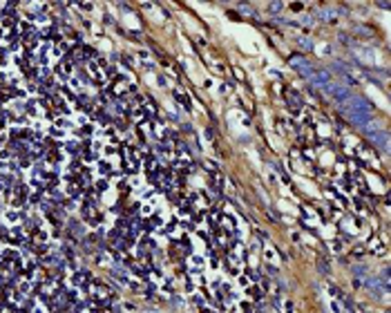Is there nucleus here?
<instances>
[{
    "instance_id": "nucleus-5",
    "label": "nucleus",
    "mask_w": 391,
    "mask_h": 313,
    "mask_svg": "<svg viewBox=\"0 0 391 313\" xmlns=\"http://www.w3.org/2000/svg\"><path fill=\"white\" fill-rule=\"evenodd\" d=\"M266 257H268L270 262H275V250H273V248H266Z\"/></svg>"
},
{
    "instance_id": "nucleus-1",
    "label": "nucleus",
    "mask_w": 391,
    "mask_h": 313,
    "mask_svg": "<svg viewBox=\"0 0 391 313\" xmlns=\"http://www.w3.org/2000/svg\"><path fill=\"white\" fill-rule=\"evenodd\" d=\"M340 112H342L349 121H353L356 125L364 128V130H369L373 125V121H376L373 119L371 105H369L364 99H358V97H353V94L344 103H340Z\"/></svg>"
},
{
    "instance_id": "nucleus-2",
    "label": "nucleus",
    "mask_w": 391,
    "mask_h": 313,
    "mask_svg": "<svg viewBox=\"0 0 391 313\" xmlns=\"http://www.w3.org/2000/svg\"><path fill=\"white\" fill-rule=\"evenodd\" d=\"M322 94L328 97L331 101H335V103H344L349 97H351V90H349L347 85H342L340 81H333V78H331V81L322 87Z\"/></svg>"
},
{
    "instance_id": "nucleus-3",
    "label": "nucleus",
    "mask_w": 391,
    "mask_h": 313,
    "mask_svg": "<svg viewBox=\"0 0 391 313\" xmlns=\"http://www.w3.org/2000/svg\"><path fill=\"white\" fill-rule=\"evenodd\" d=\"M306 81H309L311 85H315V87H320V90H322V87L326 85L328 81H331V74H328L326 70H311V74L306 76Z\"/></svg>"
},
{
    "instance_id": "nucleus-4",
    "label": "nucleus",
    "mask_w": 391,
    "mask_h": 313,
    "mask_svg": "<svg viewBox=\"0 0 391 313\" xmlns=\"http://www.w3.org/2000/svg\"><path fill=\"white\" fill-rule=\"evenodd\" d=\"M280 9H284L282 2H270L268 5V14H280Z\"/></svg>"
},
{
    "instance_id": "nucleus-6",
    "label": "nucleus",
    "mask_w": 391,
    "mask_h": 313,
    "mask_svg": "<svg viewBox=\"0 0 391 313\" xmlns=\"http://www.w3.org/2000/svg\"><path fill=\"white\" fill-rule=\"evenodd\" d=\"M239 284H242V286L248 284V278H246V275H242V278H239Z\"/></svg>"
}]
</instances>
